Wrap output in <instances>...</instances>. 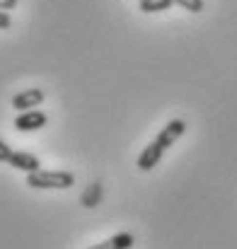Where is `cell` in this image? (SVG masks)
Here are the masks:
<instances>
[{
	"instance_id": "obj_11",
	"label": "cell",
	"mask_w": 237,
	"mask_h": 249,
	"mask_svg": "<svg viewBox=\"0 0 237 249\" xmlns=\"http://www.w3.org/2000/svg\"><path fill=\"white\" fill-rule=\"evenodd\" d=\"M12 148L5 143V141H0V162H10V158H12Z\"/></svg>"
},
{
	"instance_id": "obj_3",
	"label": "cell",
	"mask_w": 237,
	"mask_h": 249,
	"mask_svg": "<svg viewBox=\"0 0 237 249\" xmlns=\"http://www.w3.org/2000/svg\"><path fill=\"white\" fill-rule=\"evenodd\" d=\"M46 121H49V116H46L41 109H29V111H22V114L15 119V128L22 131V133H29V131L44 128Z\"/></svg>"
},
{
	"instance_id": "obj_12",
	"label": "cell",
	"mask_w": 237,
	"mask_h": 249,
	"mask_svg": "<svg viewBox=\"0 0 237 249\" xmlns=\"http://www.w3.org/2000/svg\"><path fill=\"white\" fill-rule=\"evenodd\" d=\"M17 2H19V0H0V10H2V12L15 10V7H17Z\"/></svg>"
},
{
	"instance_id": "obj_1",
	"label": "cell",
	"mask_w": 237,
	"mask_h": 249,
	"mask_svg": "<svg viewBox=\"0 0 237 249\" xmlns=\"http://www.w3.org/2000/svg\"><path fill=\"white\" fill-rule=\"evenodd\" d=\"M75 184V174L73 172H66V169H36L32 174H27V186L32 189H56V191H63V189H71Z\"/></svg>"
},
{
	"instance_id": "obj_4",
	"label": "cell",
	"mask_w": 237,
	"mask_h": 249,
	"mask_svg": "<svg viewBox=\"0 0 237 249\" xmlns=\"http://www.w3.org/2000/svg\"><path fill=\"white\" fill-rule=\"evenodd\" d=\"M184 131H186V124H184L182 119H172V121H169V124L160 131L158 136H155V141H158L164 150H167V148H172V145H174V143L184 136Z\"/></svg>"
},
{
	"instance_id": "obj_8",
	"label": "cell",
	"mask_w": 237,
	"mask_h": 249,
	"mask_svg": "<svg viewBox=\"0 0 237 249\" xmlns=\"http://www.w3.org/2000/svg\"><path fill=\"white\" fill-rule=\"evenodd\" d=\"M174 5V0H138V7L141 12L146 15H153V12H164Z\"/></svg>"
},
{
	"instance_id": "obj_5",
	"label": "cell",
	"mask_w": 237,
	"mask_h": 249,
	"mask_svg": "<svg viewBox=\"0 0 237 249\" xmlns=\"http://www.w3.org/2000/svg\"><path fill=\"white\" fill-rule=\"evenodd\" d=\"M162 155H164V148L160 145L158 141H153V143L146 145L143 153L138 155V169H141V172L155 169V165H160V160H162Z\"/></svg>"
},
{
	"instance_id": "obj_7",
	"label": "cell",
	"mask_w": 237,
	"mask_h": 249,
	"mask_svg": "<svg viewBox=\"0 0 237 249\" xmlns=\"http://www.w3.org/2000/svg\"><path fill=\"white\" fill-rule=\"evenodd\" d=\"M133 245H136V237L131 232H116L109 240H104L99 245H92V247H87V249H131Z\"/></svg>"
},
{
	"instance_id": "obj_2",
	"label": "cell",
	"mask_w": 237,
	"mask_h": 249,
	"mask_svg": "<svg viewBox=\"0 0 237 249\" xmlns=\"http://www.w3.org/2000/svg\"><path fill=\"white\" fill-rule=\"evenodd\" d=\"M46 99V94H44V89H39V87H29V89H22V92H17L15 97H12V107L17 109V111H29V109H36V107H41V102Z\"/></svg>"
},
{
	"instance_id": "obj_6",
	"label": "cell",
	"mask_w": 237,
	"mask_h": 249,
	"mask_svg": "<svg viewBox=\"0 0 237 249\" xmlns=\"http://www.w3.org/2000/svg\"><path fill=\"white\" fill-rule=\"evenodd\" d=\"M7 165L15 167V169H19V172H27V174H32V172L41 169V160H39L36 155H32V153H22V150H15Z\"/></svg>"
},
{
	"instance_id": "obj_10",
	"label": "cell",
	"mask_w": 237,
	"mask_h": 249,
	"mask_svg": "<svg viewBox=\"0 0 237 249\" xmlns=\"http://www.w3.org/2000/svg\"><path fill=\"white\" fill-rule=\"evenodd\" d=\"M174 5H179L182 10H189V12H203V7H206V2L203 0H174Z\"/></svg>"
},
{
	"instance_id": "obj_13",
	"label": "cell",
	"mask_w": 237,
	"mask_h": 249,
	"mask_svg": "<svg viewBox=\"0 0 237 249\" xmlns=\"http://www.w3.org/2000/svg\"><path fill=\"white\" fill-rule=\"evenodd\" d=\"M10 24H12V17H10L7 12H2V10H0V29H7Z\"/></svg>"
},
{
	"instance_id": "obj_9",
	"label": "cell",
	"mask_w": 237,
	"mask_h": 249,
	"mask_svg": "<svg viewBox=\"0 0 237 249\" xmlns=\"http://www.w3.org/2000/svg\"><path fill=\"white\" fill-rule=\"evenodd\" d=\"M99 196H102V186H99V184H92V186L82 194V206H85V208H94L97 201H99Z\"/></svg>"
}]
</instances>
